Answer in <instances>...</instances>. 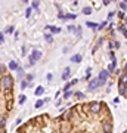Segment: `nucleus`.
Here are the masks:
<instances>
[{
    "instance_id": "nucleus-1",
    "label": "nucleus",
    "mask_w": 127,
    "mask_h": 133,
    "mask_svg": "<svg viewBox=\"0 0 127 133\" xmlns=\"http://www.w3.org/2000/svg\"><path fill=\"white\" fill-rule=\"evenodd\" d=\"M0 87H3L5 90H12V87H14V78H12L10 76H5L3 78H2Z\"/></svg>"
},
{
    "instance_id": "nucleus-2",
    "label": "nucleus",
    "mask_w": 127,
    "mask_h": 133,
    "mask_svg": "<svg viewBox=\"0 0 127 133\" xmlns=\"http://www.w3.org/2000/svg\"><path fill=\"white\" fill-rule=\"evenodd\" d=\"M89 109H90V112H93V114H99L102 111V104L101 102H90Z\"/></svg>"
},
{
    "instance_id": "nucleus-3",
    "label": "nucleus",
    "mask_w": 127,
    "mask_h": 133,
    "mask_svg": "<svg viewBox=\"0 0 127 133\" xmlns=\"http://www.w3.org/2000/svg\"><path fill=\"white\" fill-rule=\"evenodd\" d=\"M40 58H42V53L34 49L33 52H31V56H30V65H34V64L40 59Z\"/></svg>"
},
{
    "instance_id": "nucleus-4",
    "label": "nucleus",
    "mask_w": 127,
    "mask_h": 133,
    "mask_svg": "<svg viewBox=\"0 0 127 133\" xmlns=\"http://www.w3.org/2000/svg\"><path fill=\"white\" fill-rule=\"evenodd\" d=\"M108 76H109L108 70H106V71H101V72H99V77H98V78H99V83H101V86L106 83V78H108Z\"/></svg>"
},
{
    "instance_id": "nucleus-5",
    "label": "nucleus",
    "mask_w": 127,
    "mask_h": 133,
    "mask_svg": "<svg viewBox=\"0 0 127 133\" xmlns=\"http://www.w3.org/2000/svg\"><path fill=\"white\" fill-rule=\"evenodd\" d=\"M99 86H101V83H99V78H93V80L90 81V84H89V90H90V92L96 90Z\"/></svg>"
},
{
    "instance_id": "nucleus-6",
    "label": "nucleus",
    "mask_w": 127,
    "mask_h": 133,
    "mask_svg": "<svg viewBox=\"0 0 127 133\" xmlns=\"http://www.w3.org/2000/svg\"><path fill=\"white\" fill-rule=\"evenodd\" d=\"M112 123H111V120H108V121H105V123H102V130L104 132H112Z\"/></svg>"
},
{
    "instance_id": "nucleus-7",
    "label": "nucleus",
    "mask_w": 127,
    "mask_h": 133,
    "mask_svg": "<svg viewBox=\"0 0 127 133\" xmlns=\"http://www.w3.org/2000/svg\"><path fill=\"white\" fill-rule=\"evenodd\" d=\"M61 130L62 132H68V130H71V126H70V123H68V120H64V121H62Z\"/></svg>"
},
{
    "instance_id": "nucleus-8",
    "label": "nucleus",
    "mask_w": 127,
    "mask_h": 133,
    "mask_svg": "<svg viewBox=\"0 0 127 133\" xmlns=\"http://www.w3.org/2000/svg\"><path fill=\"white\" fill-rule=\"evenodd\" d=\"M126 90H127V84H123V83H118V93L120 95H124L126 93Z\"/></svg>"
},
{
    "instance_id": "nucleus-9",
    "label": "nucleus",
    "mask_w": 127,
    "mask_h": 133,
    "mask_svg": "<svg viewBox=\"0 0 127 133\" xmlns=\"http://www.w3.org/2000/svg\"><path fill=\"white\" fill-rule=\"evenodd\" d=\"M71 117H72V111H71V109H68L66 112H64V114H62L61 118H62V120H68V121H70Z\"/></svg>"
},
{
    "instance_id": "nucleus-10",
    "label": "nucleus",
    "mask_w": 127,
    "mask_h": 133,
    "mask_svg": "<svg viewBox=\"0 0 127 133\" xmlns=\"http://www.w3.org/2000/svg\"><path fill=\"white\" fill-rule=\"evenodd\" d=\"M71 62L80 64V62H81V55H80V53H77V55H72V56H71Z\"/></svg>"
},
{
    "instance_id": "nucleus-11",
    "label": "nucleus",
    "mask_w": 127,
    "mask_h": 133,
    "mask_svg": "<svg viewBox=\"0 0 127 133\" xmlns=\"http://www.w3.org/2000/svg\"><path fill=\"white\" fill-rule=\"evenodd\" d=\"M70 76H71V70L68 68V66H66L65 70H64V72H62V80H66V78H68Z\"/></svg>"
},
{
    "instance_id": "nucleus-12",
    "label": "nucleus",
    "mask_w": 127,
    "mask_h": 133,
    "mask_svg": "<svg viewBox=\"0 0 127 133\" xmlns=\"http://www.w3.org/2000/svg\"><path fill=\"white\" fill-rule=\"evenodd\" d=\"M118 83L127 84V74H126V72H121V74H120V81H118Z\"/></svg>"
},
{
    "instance_id": "nucleus-13",
    "label": "nucleus",
    "mask_w": 127,
    "mask_h": 133,
    "mask_svg": "<svg viewBox=\"0 0 127 133\" xmlns=\"http://www.w3.org/2000/svg\"><path fill=\"white\" fill-rule=\"evenodd\" d=\"M47 30H50L53 34H58V33H61V28H58V27H52V25H47L46 27Z\"/></svg>"
},
{
    "instance_id": "nucleus-14",
    "label": "nucleus",
    "mask_w": 127,
    "mask_h": 133,
    "mask_svg": "<svg viewBox=\"0 0 127 133\" xmlns=\"http://www.w3.org/2000/svg\"><path fill=\"white\" fill-rule=\"evenodd\" d=\"M44 102H47V99H38L37 102H36V105H34V107H36V108H42Z\"/></svg>"
},
{
    "instance_id": "nucleus-15",
    "label": "nucleus",
    "mask_w": 127,
    "mask_h": 133,
    "mask_svg": "<svg viewBox=\"0 0 127 133\" xmlns=\"http://www.w3.org/2000/svg\"><path fill=\"white\" fill-rule=\"evenodd\" d=\"M86 25H87L89 28H92V30H96V27H98V24H96V22H92V21H87Z\"/></svg>"
},
{
    "instance_id": "nucleus-16",
    "label": "nucleus",
    "mask_w": 127,
    "mask_h": 133,
    "mask_svg": "<svg viewBox=\"0 0 127 133\" xmlns=\"http://www.w3.org/2000/svg\"><path fill=\"white\" fill-rule=\"evenodd\" d=\"M74 33H75V36H77V37L80 38L81 36H83V30H81V27H77V28H75V31H74Z\"/></svg>"
},
{
    "instance_id": "nucleus-17",
    "label": "nucleus",
    "mask_w": 127,
    "mask_h": 133,
    "mask_svg": "<svg viewBox=\"0 0 127 133\" xmlns=\"http://www.w3.org/2000/svg\"><path fill=\"white\" fill-rule=\"evenodd\" d=\"M44 40H46L47 43H52V42H53V37H52V34L46 33V34H44Z\"/></svg>"
},
{
    "instance_id": "nucleus-18",
    "label": "nucleus",
    "mask_w": 127,
    "mask_h": 133,
    "mask_svg": "<svg viewBox=\"0 0 127 133\" xmlns=\"http://www.w3.org/2000/svg\"><path fill=\"white\" fill-rule=\"evenodd\" d=\"M90 14H92V8H90V6L83 8V15H90Z\"/></svg>"
},
{
    "instance_id": "nucleus-19",
    "label": "nucleus",
    "mask_w": 127,
    "mask_h": 133,
    "mask_svg": "<svg viewBox=\"0 0 127 133\" xmlns=\"http://www.w3.org/2000/svg\"><path fill=\"white\" fill-rule=\"evenodd\" d=\"M105 25H108V21H104L102 24H98L96 30H98V31H101V30H104V28H105Z\"/></svg>"
},
{
    "instance_id": "nucleus-20",
    "label": "nucleus",
    "mask_w": 127,
    "mask_h": 133,
    "mask_svg": "<svg viewBox=\"0 0 127 133\" xmlns=\"http://www.w3.org/2000/svg\"><path fill=\"white\" fill-rule=\"evenodd\" d=\"M44 92V89H43V86H38L37 89H36V96H40Z\"/></svg>"
},
{
    "instance_id": "nucleus-21",
    "label": "nucleus",
    "mask_w": 127,
    "mask_h": 133,
    "mask_svg": "<svg viewBox=\"0 0 127 133\" xmlns=\"http://www.w3.org/2000/svg\"><path fill=\"white\" fill-rule=\"evenodd\" d=\"M77 18V15H74V14H66V15H64V19H75Z\"/></svg>"
},
{
    "instance_id": "nucleus-22",
    "label": "nucleus",
    "mask_w": 127,
    "mask_h": 133,
    "mask_svg": "<svg viewBox=\"0 0 127 133\" xmlns=\"http://www.w3.org/2000/svg\"><path fill=\"white\" fill-rule=\"evenodd\" d=\"M71 95H72V92H71L70 89H68V90H64V99H68Z\"/></svg>"
},
{
    "instance_id": "nucleus-23",
    "label": "nucleus",
    "mask_w": 127,
    "mask_h": 133,
    "mask_svg": "<svg viewBox=\"0 0 127 133\" xmlns=\"http://www.w3.org/2000/svg\"><path fill=\"white\" fill-rule=\"evenodd\" d=\"M16 71H18V76L22 78V77H24V68H22V66H18V68H16Z\"/></svg>"
},
{
    "instance_id": "nucleus-24",
    "label": "nucleus",
    "mask_w": 127,
    "mask_h": 133,
    "mask_svg": "<svg viewBox=\"0 0 127 133\" xmlns=\"http://www.w3.org/2000/svg\"><path fill=\"white\" fill-rule=\"evenodd\" d=\"M28 81H27V80H22V81H21V89H27V87H28Z\"/></svg>"
},
{
    "instance_id": "nucleus-25",
    "label": "nucleus",
    "mask_w": 127,
    "mask_h": 133,
    "mask_svg": "<svg viewBox=\"0 0 127 133\" xmlns=\"http://www.w3.org/2000/svg\"><path fill=\"white\" fill-rule=\"evenodd\" d=\"M9 68H10V70H16V68H18V64H16L15 61H12L9 64Z\"/></svg>"
},
{
    "instance_id": "nucleus-26",
    "label": "nucleus",
    "mask_w": 127,
    "mask_h": 133,
    "mask_svg": "<svg viewBox=\"0 0 127 133\" xmlns=\"http://www.w3.org/2000/svg\"><path fill=\"white\" fill-rule=\"evenodd\" d=\"M114 71H115V65H112V64L108 65V72H109V74H112Z\"/></svg>"
},
{
    "instance_id": "nucleus-27",
    "label": "nucleus",
    "mask_w": 127,
    "mask_h": 133,
    "mask_svg": "<svg viewBox=\"0 0 127 133\" xmlns=\"http://www.w3.org/2000/svg\"><path fill=\"white\" fill-rule=\"evenodd\" d=\"M31 14H33V8H28V9H27V12H25V16H27V18H30V16H31Z\"/></svg>"
},
{
    "instance_id": "nucleus-28",
    "label": "nucleus",
    "mask_w": 127,
    "mask_h": 133,
    "mask_svg": "<svg viewBox=\"0 0 127 133\" xmlns=\"http://www.w3.org/2000/svg\"><path fill=\"white\" fill-rule=\"evenodd\" d=\"M86 72H87V74H86V77H84V78H86V80H89V78H90V76H92V68H87V71H86Z\"/></svg>"
},
{
    "instance_id": "nucleus-29",
    "label": "nucleus",
    "mask_w": 127,
    "mask_h": 133,
    "mask_svg": "<svg viewBox=\"0 0 127 133\" xmlns=\"http://www.w3.org/2000/svg\"><path fill=\"white\" fill-rule=\"evenodd\" d=\"M120 8H121V10H127V3L126 2H121L120 3Z\"/></svg>"
},
{
    "instance_id": "nucleus-30",
    "label": "nucleus",
    "mask_w": 127,
    "mask_h": 133,
    "mask_svg": "<svg viewBox=\"0 0 127 133\" xmlns=\"http://www.w3.org/2000/svg\"><path fill=\"white\" fill-rule=\"evenodd\" d=\"M38 5H40V0H33V8L34 9H37Z\"/></svg>"
},
{
    "instance_id": "nucleus-31",
    "label": "nucleus",
    "mask_w": 127,
    "mask_h": 133,
    "mask_svg": "<svg viewBox=\"0 0 127 133\" xmlns=\"http://www.w3.org/2000/svg\"><path fill=\"white\" fill-rule=\"evenodd\" d=\"M124 16H126V12H124V10H120V12H118V18L124 19Z\"/></svg>"
},
{
    "instance_id": "nucleus-32",
    "label": "nucleus",
    "mask_w": 127,
    "mask_h": 133,
    "mask_svg": "<svg viewBox=\"0 0 127 133\" xmlns=\"http://www.w3.org/2000/svg\"><path fill=\"white\" fill-rule=\"evenodd\" d=\"M74 96H77L78 99H83V98H84V95H83L81 92H75V93H74Z\"/></svg>"
},
{
    "instance_id": "nucleus-33",
    "label": "nucleus",
    "mask_w": 127,
    "mask_h": 133,
    "mask_svg": "<svg viewBox=\"0 0 127 133\" xmlns=\"http://www.w3.org/2000/svg\"><path fill=\"white\" fill-rule=\"evenodd\" d=\"M5 126H6V118L2 117V120H0V127H5Z\"/></svg>"
},
{
    "instance_id": "nucleus-34",
    "label": "nucleus",
    "mask_w": 127,
    "mask_h": 133,
    "mask_svg": "<svg viewBox=\"0 0 127 133\" xmlns=\"http://www.w3.org/2000/svg\"><path fill=\"white\" fill-rule=\"evenodd\" d=\"M33 78H34V76H33V74H28V76L25 77V80L28 81V83H30V81H33Z\"/></svg>"
},
{
    "instance_id": "nucleus-35",
    "label": "nucleus",
    "mask_w": 127,
    "mask_h": 133,
    "mask_svg": "<svg viewBox=\"0 0 127 133\" xmlns=\"http://www.w3.org/2000/svg\"><path fill=\"white\" fill-rule=\"evenodd\" d=\"M70 87H71V81H70V83H66V84L64 86V90H68Z\"/></svg>"
},
{
    "instance_id": "nucleus-36",
    "label": "nucleus",
    "mask_w": 127,
    "mask_h": 133,
    "mask_svg": "<svg viewBox=\"0 0 127 133\" xmlns=\"http://www.w3.org/2000/svg\"><path fill=\"white\" fill-rule=\"evenodd\" d=\"M24 102H25V96L21 95V98H19V104H24Z\"/></svg>"
},
{
    "instance_id": "nucleus-37",
    "label": "nucleus",
    "mask_w": 127,
    "mask_h": 133,
    "mask_svg": "<svg viewBox=\"0 0 127 133\" xmlns=\"http://www.w3.org/2000/svg\"><path fill=\"white\" fill-rule=\"evenodd\" d=\"M68 31H71V33H74V31H75V27H72V25H70V27H68Z\"/></svg>"
},
{
    "instance_id": "nucleus-38",
    "label": "nucleus",
    "mask_w": 127,
    "mask_h": 133,
    "mask_svg": "<svg viewBox=\"0 0 127 133\" xmlns=\"http://www.w3.org/2000/svg\"><path fill=\"white\" fill-rule=\"evenodd\" d=\"M112 48H117V49H118V48H120V43H118V42H114V43H112Z\"/></svg>"
},
{
    "instance_id": "nucleus-39",
    "label": "nucleus",
    "mask_w": 127,
    "mask_h": 133,
    "mask_svg": "<svg viewBox=\"0 0 127 133\" xmlns=\"http://www.w3.org/2000/svg\"><path fill=\"white\" fill-rule=\"evenodd\" d=\"M6 33H14V27H9V28H6Z\"/></svg>"
},
{
    "instance_id": "nucleus-40",
    "label": "nucleus",
    "mask_w": 127,
    "mask_h": 133,
    "mask_svg": "<svg viewBox=\"0 0 127 133\" xmlns=\"http://www.w3.org/2000/svg\"><path fill=\"white\" fill-rule=\"evenodd\" d=\"M5 42V37H3V33H0V43Z\"/></svg>"
},
{
    "instance_id": "nucleus-41",
    "label": "nucleus",
    "mask_w": 127,
    "mask_h": 133,
    "mask_svg": "<svg viewBox=\"0 0 127 133\" xmlns=\"http://www.w3.org/2000/svg\"><path fill=\"white\" fill-rule=\"evenodd\" d=\"M0 71L5 72V71H6V66H5V65H0Z\"/></svg>"
},
{
    "instance_id": "nucleus-42",
    "label": "nucleus",
    "mask_w": 127,
    "mask_h": 133,
    "mask_svg": "<svg viewBox=\"0 0 127 133\" xmlns=\"http://www.w3.org/2000/svg\"><path fill=\"white\" fill-rule=\"evenodd\" d=\"M121 33H123V36H124V37H126V38H127V30H126V28H124V30H123V31H121Z\"/></svg>"
},
{
    "instance_id": "nucleus-43",
    "label": "nucleus",
    "mask_w": 127,
    "mask_h": 133,
    "mask_svg": "<svg viewBox=\"0 0 127 133\" xmlns=\"http://www.w3.org/2000/svg\"><path fill=\"white\" fill-rule=\"evenodd\" d=\"M77 81H78V80H77V78H74V80L71 81V86H74V84H77Z\"/></svg>"
},
{
    "instance_id": "nucleus-44",
    "label": "nucleus",
    "mask_w": 127,
    "mask_h": 133,
    "mask_svg": "<svg viewBox=\"0 0 127 133\" xmlns=\"http://www.w3.org/2000/svg\"><path fill=\"white\" fill-rule=\"evenodd\" d=\"M114 15H115V12H109V14H108V18H112Z\"/></svg>"
},
{
    "instance_id": "nucleus-45",
    "label": "nucleus",
    "mask_w": 127,
    "mask_h": 133,
    "mask_svg": "<svg viewBox=\"0 0 127 133\" xmlns=\"http://www.w3.org/2000/svg\"><path fill=\"white\" fill-rule=\"evenodd\" d=\"M109 3H111V0H104V5H105V6L109 5Z\"/></svg>"
},
{
    "instance_id": "nucleus-46",
    "label": "nucleus",
    "mask_w": 127,
    "mask_h": 133,
    "mask_svg": "<svg viewBox=\"0 0 127 133\" xmlns=\"http://www.w3.org/2000/svg\"><path fill=\"white\" fill-rule=\"evenodd\" d=\"M124 72L127 74V62H126V65H124Z\"/></svg>"
},
{
    "instance_id": "nucleus-47",
    "label": "nucleus",
    "mask_w": 127,
    "mask_h": 133,
    "mask_svg": "<svg viewBox=\"0 0 127 133\" xmlns=\"http://www.w3.org/2000/svg\"><path fill=\"white\" fill-rule=\"evenodd\" d=\"M124 21H126V24H127V16H124Z\"/></svg>"
},
{
    "instance_id": "nucleus-48",
    "label": "nucleus",
    "mask_w": 127,
    "mask_h": 133,
    "mask_svg": "<svg viewBox=\"0 0 127 133\" xmlns=\"http://www.w3.org/2000/svg\"><path fill=\"white\" fill-rule=\"evenodd\" d=\"M27 2H28V0H22V3H27Z\"/></svg>"
},
{
    "instance_id": "nucleus-49",
    "label": "nucleus",
    "mask_w": 127,
    "mask_h": 133,
    "mask_svg": "<svg viewBox=\"0 0 127 133\" xmlns=\"http://www.w3.org/2000/svg\"><path fill=\"white\" fill-rule=\"evenodd\" d=\"M123 96H126V98H127V90H126V93H124V95H123Z\"/></svg>"
},
{
    "instance_id": "nucleus-50",
    "label": "nucleus",
    "mask_w": 127,
    "mask_h": 133,
    "mask_svg": "<svg viewBox=\"0 0 127 133\" xmlns=\"http://www.w3.org/2000/svg\"><path fill=\"white\" fill-rule=\"evenodd\" d=\"M123 2H127V0H123Z\"/></svg>"
},
{
    "instance_id": "nucleus-51",
    "label": "nucleus",
    "mask_w": 127,
    "mask_h": 133,
    "mask_svg": "<svg viewBox=\"0 0 127 133\" xmlns=\"http://www.w3.org/2000/svg\"><path fill=\"white\" fill-rule=\"evenodd\" d=\"M0 83H2V78H0Z\"/></svg>"
},
{
    "instance_id": "nucleus-52",
    "label": "nucleus",
    "mask_w": 127,
    "mask_h": 133,
    "mask_svg": "<svg viewBox=\"0 0 127 133\" xmlns=\"http://www.w3.org/2000/svg\"><path fill=\"white\" fill-rule=\"evenodd\" d=\"M0 120H2V117H0Z\"/></svg>"
}]
</instances>
